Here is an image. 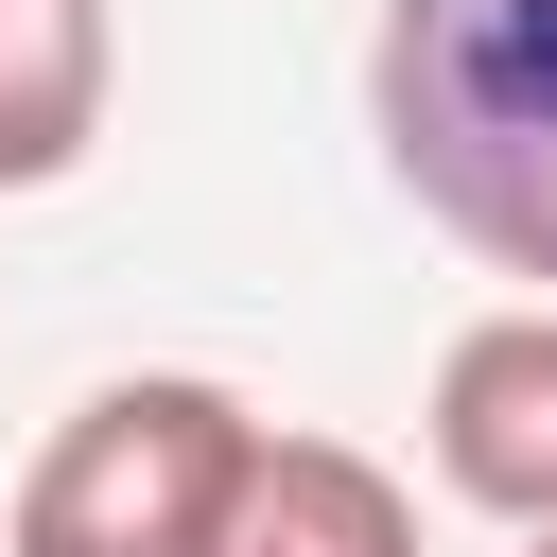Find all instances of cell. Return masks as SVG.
Segmentation results:
<instances>
[{
    "instance_id": "cell-6",
    "label": "cell",
    "mask_w": 557,
    "mask_h": 557,
    "mask_svg": "<svg viewBox=\"0 0 557 557\" xmlns=\"http://www.w3.org/2000/svg\"><path fill=\"white\" fill-rule=\"evenodd\" d=\"M522 557H557V522H522Z\"/></svg>"
},
{
    "instance_id": "cell-3",
    "label": "cell",
    "mask_w": 557,
    "mask_h": 557,
    "mask_svg": "<svg viewBox=\"0 0 557 557\" xmlns=\"http://www.w3.org/2000/svg\"><path fill=\"white\" fill-rule=\"evenodd\" d=\"M418 435H435V487H453V505H487V522H557V296L470 313V331L435 348Z\"/></svg>"
},
{
    "instance_id": "cell-4",
    "label": "cell",
    "mask_w": 557,
    "mask_h": 557,
    "mask_svg": "<svg viewBox=\"0 0 557 557\" xmlns=\"http://www.w3.org/2000/svg\"><path fill=\"white\" fill-rule=\"evenodd\" d=\"M209 557H418V487L348 435H244Z\"/></svg>"
},
{
    "instance_id": "cell-2",
    "label": "cell",
    "mask_w": 557,
    "mask_h": 557,
    "mask_svg": "<svg viewBox=\"0 0 557 557\" xmlns=\"http://www.w3.org/2000/svg\"><path fill=\"white\" fill-rule=\"evenodd\" d=\"M244 435H261L244 383H209V366H122V383H87V400L35 435L0 557H209Z\"/></svg>"
},
{
    "instance_id": "cell-1",
    "label": "cell",
    "mask_w": 557,
    "mask_h": 557,
    "mask_svg": "<svg viewBox=\"0 0 557 557\" xmlns=\"http://www.w3.org/2000/svg\"><path fill=\"white\" fill-rule=\"evenodd\" d=\"M366 139L487 278L557 296V0H383Z\"/></svg>"
},
{
    "instance_id": "cell-5",
    "label": "cell",
    "mask_w": 557,
    "mask_h": 557,
    "mask_svg": "<svg viewBox=\"0 0 557 557\" xmlns=\"http://www.w3.org/2000/svg\"><path fill=\"white\" fill-rule=\"evenodd\" d=\"M104 87H122V17L104 0H0V191L87 174Z\"/></svg>"
}]
</instances>
